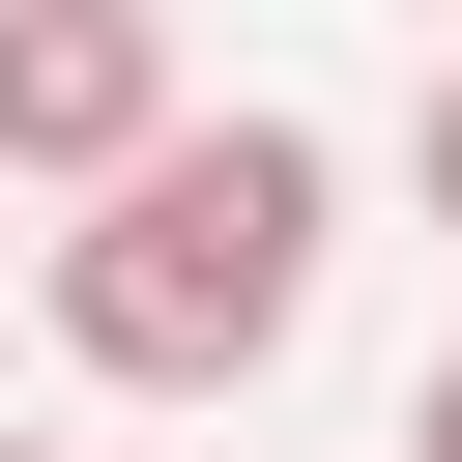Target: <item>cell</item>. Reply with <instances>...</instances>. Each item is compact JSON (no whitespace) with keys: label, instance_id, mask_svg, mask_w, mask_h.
Segmentation results:
<instances>
[{"label":"cell","instance_id":"obj_2","mask_svg":"<svg viewBox=\"0 0 462 462\" xmlns=\"http://www.w3.org/2000/svg\"><path fill=\"white\" fill-rule=\"evenodd\" d=\"M144 144H173V0H0V173L87 202Z\"/></svg>","mask_w":462,"mask_h":462},{"label":"cell","instance_id":"obj_1","mask_svg":"<svg viewBox=\"0 0 462 462\" xmlns=\"http://www.w3.org/2000/svg\"><path fill=\"white\" fill-rule=\"evenodd\" d=\"M318 260H346V144H318V116H173V144L87 173V231H58V346H87L116 404H231V375H289Z\"/></svg>","mask_w":462,"mask_h":462},{"label":"cell","instance_id":"obj_5","mask_svg":"<svg viewBox=\"0 0 462 462\" xmlns=\"http://www.w3.org/2000/svg\"><path fill=\"white\" fill-rule=\"evenodd\" d=\"M0 462H29V433H0Z\"/></svg>","mask_w":462,"mask_h":462},{"label":"cell","instance_id":"obj_3","mask_svg":"<svg viewBox=\"0 0 462 462\" xmlns=\"http://www.w3.org/2000/svg\"><path fill=\"white\" fill-rule=\"evenodd\" d=\"M404 173H433V231H462V58H433V116H404Z\"/></svg>","mask_w":462,"mask_h":462},{"label":"cell","instance_id":"obj_4","mask_svg":"<svg viewBox=\"0 0 462 462\" xmlns=\"http://www.w3.org/2000/svg\"><path fill=\"white\" fill-rule=\"evenodd\" d=\"M404 462H462V346H433V375H404Z\"/></svg>","mask_w":462,"mask_h":462}]
</instances>
